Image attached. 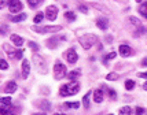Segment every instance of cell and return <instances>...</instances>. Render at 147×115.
Returning <instances> with one entry per match:
<instances>
[{"instance_id": "1", "label": "cell", "mask_w": 147, "mask_h": 115, "mask_svg": "<svg viewBox=\"0 0 147 115\" xmlns=\"http://www.w3.org/2000/svg\"><path fill=\"white\" fill-rule=\"evenodd\" d=\"M78 91H80V84H78L77 81H72L69 84H65L61 86V89H59V95L63 96V97H66V96H73V95H77Z\"/></svg>"}, {"instance_id": "2", "label": "cell", "mask_w": 147, "mask_h": 115, "mask_svg": "<svg viewBox=\"0 0 147 115\" xmlns=\"http://www.w3.org/2000/svg\"><path fill=\"white\" fill-rule=\"evenodd\" d=\"M96 41H98V37H96L95 34H91V33L84 34V36L80 37V44H81V47H83L84 49H89Z\"/></svg>"}, {"instance_id": "3", "label": "cell", "mask_w": 147, "mask_h": 115, "mask_svg": "<svg viewBox=\"0 0 147 115\" xmlns=\"http://www.w3.org/2000/svg\"><path fill=\"white\" fill-rule=\"evenodd\" d=\"M33 63H34L36 69L39 70V73H41V74H46L47 73V64L40 55H37V54L33 55Z\"/></svg>"}, {"instance_id": "4", "label": "cell", "mask_w": 147, "mask_h": 115, "mask_svg": "<svg viewBox=\"0 0 147 115\" xmlns=\"http://www.w3.org/2000/svg\"><path fill=\"white\" fill-rule=\"evenodd\" d=\"M33 32L36 33H40V34H44V33H56L62 29V26L56 25V26H43V28H39V26H33L32 28Z\"/></svg>"}, {"instance_id": "5", "label": "cell", "mask_w": 147, "mask_h": 115, "mask_svg": "<svg viewBox=\"0 0 147 115\" xmlns=\"http://www.w3.org/2000/svg\"><path fill=\"white\" fill-rule=\"evenodd\" d=\"M54 73H55V78L56 80H61V78H65L68 76V71H66V66L62 64V63H55L54 66Z\"/></svg>"}, {"instance_id": "6", "label": "cell", "mask_w": 147, "mask_h": 115, "mask_svg": "<svg viewBox=\"0 0 147 115\" xmlns=\"http://www.w3.org/2000/svg\"><path fill=\"white\" fill-rule=\"evenodd\" d=\"M7 6L11 14H17V12H19L22 10V3L19 0H8Z\"/></svg>"}, {"instance_id": "7", "label": "cell", "mask_w": 147, "mask_h": 115, "mask_svg": "<svg viewBox=\"0 0 147 115\" xmlns=\"http://www.w3.org/2000/svg\"><path fill=\"white\" fill-rule=\"evenodd\" d=\"M46 16L50 21H55L58 16V7L56 6H48L46 10Z\"/></svg>"}, {"instance_id": "8", "label": "cell", "mask_w": 147, "mask_h": 115, "mask_svg": "<svg viewBox=\"0 0 147 115\" xmlns=\"http://www.w3.org/2000/svg\"><path fill=\"white\" fill-rule=\"evenodd\" d=\"M118 51H120V55L122 58H128V56L132 55V48L129 45H126V44H121L120 48H118Z\"/></svg>"}, {"instance_id": "9", "label": "cell", "mask_w": 147, "mask_h": 115, "mask_svg": "<svg viewBox=\"0 0 147 115\" xmlns=\"http://www.w3.org/2000/svg\"><path fill=\"white\" fill-rule=\"evenodd\" d=\"M66 59H68V62H69L70 64H74V63L78 60L77 52H76L73 48H72V49H69V51H68V54H66Z\"/></svg>"}, {"instance_id": "10", "label": "cell", "mask_w": 147, "mask_h": 115, "mask_svg": "<svg viewBox=\"0 0 147 115\" xmlns=\"http://www.w3.org/2000/svg\"><path fill=\"white\" fill-rule=\"evenodd\" d=\"M30 73V64L28 59H23L22 60V78H28Z\"/></svg>"}, {"instance_id": "11", "label": "cell", "mask_w": 147, "mask_h": 115, "mask_svg": "<svg viewBox=\"0 0 147 115\" xmlns=\"http://www.w3.org/2000/svg\"><path fill=\"white\" fill-rule=\"evenodd\" d=\"M59 40H65V37H51L50 40H47V47L48 48H51V49H55L56 47H58V43H59Z\"/></svg>"}, {"instance_id": "12", "label": "cell", "mask_w": 147, "mask_h": 115, "mask_svg": "<svg viewBox=\"0 0 147 115\" xmlns=\"http://www.w3.org/2000/svg\"><path fill=\"white\" fill-rule=\"evenodd\" d=\"M96 25L101 30H106L109 28V19L107 18H98L96 19Z\"/></svg>"}, {"instance_id": "13", "label": "cell", "mask_w": 147, "mask_h": 115, "mask_svg": "<svg viewBox=\"0 0 147 115\" xmlns=\"http://www.w3.org/2000/svg\"><path fill=\"white\" fill-rule=\"evenodd\" d=\"M103 99H105V95H103V91H102V89L93 91V101H95V103H102Z\"/></svg>"}, {"instance_id": "14", "label": "cell", "mask_w": 147, "mask_h": 115, "mask_svg": "<svg viewBox=\"0 0 147 115\" xmlns=\"http://www.w3.org/2000/svg\"><path fill=\"white\" fill-rule=\"evenodd\" d=\"M3 49L7 52V55L11 58V59H15V52H17V49H14L13 47L10 45V44H3Z\"/></svg>"}, {"instance_id": "15", "label": "cell", "mask_w": 147, "mask_h": 115, "mask_svg": "<svg viewBox=\"0 0 147 115\" xmlns=\"http://www.w3.org/2000/svg\"><path fill=\"white\" fill-rule=\"evenodd\" d=\"M11 41H13V44L14 45H17V47H22L23 45V38L21 37V36H18V34H11Z\"/></svg>"}, {"instance_id": "16", "label": "cell", "mask_w": 147, "mask_h": 115, "mask_svg": "<svg viewBox=\"0 0 147 115\" xmlns=\"http://www.w3.org/2000/svg\"><path fill=\"white\" fill-rule=\"evenodd\" d=\"M17 88H18V85H17L15 81H10L6 84V93H14L17 91Z\"/></svg>"}, {"instance_id": "17", "label": "cell", "mask_w": 147, "mask_h": 115, "mask_svg": "<svg viewBox=\"0 0 147 115\" xmlns=\"http://www.w3.org/2000/svg\"><path fill=\"white\" fill-rule=\"evenodd\" d=\"M80 70H73V71H70V73H68V78H69L70 81H73V80H76V78H78L80 77Z\"/></svg>"}, {"instance_id": "18", "label": "cell", "mask_w": 147, "mask_h": 115, "mask_svg": "<svg viewBox=\"0 0 147 115\" xmlns=\"http://www.w3.org/2000/svg\"><path fill=\"white\" fill-rule=\"evenodd\" d=\"M25 19H26V14H23V12H21V14H18V15L11 18L13 22H22V21H25Z\"/></svg>"}, {"instance_id": "19", "label": "cell", "mask_w": 147, "mask_h": 115, "mask_svg": "<svg viewBox=\"0 0 147 115\" xmlns=\"http://www.w3.org/2000/svg\"><path fill=\"white\" fill-rule=\"evenodd\" d=\"M92 95V92H88L87 95H84V97H83V106L85 108H89V96Z\"/></svg>"}, {"instance_id": "20", "label": "cell", "mask_w": 147, "mask_h": 115, "mask_svg": "<svg viewBox=\"0 0 147 115\" xmlns=\"http://www.w3.org/2000/svg\"><path fill=\"white\" fill-rule=\"evenodd\" d=\"M40 108L44 110V111H48V110L51 108V103L47 101V100H41V101H40Z\"/></svg>"}, {"instance_id": "21", "label": "cell", "mask_w": 147, "mask_h": 115, "mask_svg": "<svg viewBox=\"0 0 147 115\" xmlns=\"http://www.w3.org/2000/svg\"><path fill=\"white\" fill-rule=\"evenodd\" d=\"M0 103L4 104V107H11V97H0Z\"/></svg>"}, {"instance_id": "22", "label": "cell", "mask_w": 147, "mask_h": 115, "mask_svg": "<svg viewBox=\"0 0 147 115\" xmlns=\"http://www.w3.org/2000/svg\"><path fill=\"white\" fill-rule=\"evenodd\" d=\"M139 12L144 16V18H147V3H143V4L140 6V7H139Z\"/></svg>"}, {"instance_id": "23", "label": "cell", "mask_w": 147, "mask_h": 115, "mask_svg": "<svg viewBox=\"0 0 147 115\" xmlns=\"http://www.w3.org/2000/svg\"><path fill=\"white\" fill-rule=\"evenodd\" d=\"M43 19H44V14H43L41 11H39V12L36 14V16L33 18V21H34V23H40L41 21H43Z\"/></svg>"}, {"instance_id": "24", "label": "cell", "mask_w": 147, "mask_h": 115, "mask_svg": "<svg viewBox=\"0 0 147 115\" xmlns=\"http://www.w3.org/2000/svg\"><path fill=\"white\" fill-rule=\"evenodd\" d=\"M63 106H65L66 108H78L80 107V103H78V101H73V103L69 101V103H65Z\"/></svg>"}, {"instance_id": "25", "label": "cell", "mask_w": 147, "mask_h": 115, "mask_svg": "<svg viewBox=\"0 0 147 115\" xmlns=\"http://www.w3.org/2000/svg\"><path fill=\"white\" fill-rule=\"evenodd\" d=\"M65 18H66L68 21H74V19H76V14H74L73 11H66V12H65Z\"/></svg>"}, {"instance_id": "26", "label": "cell", "mask_w": 147, "mask_h": 115, "mask_svg": "<svg viewBox=\"0 0 147 115\" xmlns=\"http://www.w3.org/2000/svg\"><path fill=\"white\" fill-rule=\"evenodd\" d=\"M133 88H135V81L128 80V81L125 82V89H126V91H132Z\"/></svg>"}, {"instance_id": "27", "label": "cell", "mask_w": 147, "mask_h": 115, "mask_svg": "<svg viewBox=\"0 0 147 115\" xmlns=\"http://www.w3.org/2000/svg\"><path fill=\"white\" fill-rule=\"evenodd\" d=\"M118 74H117V73H110V74H107V76H106V80H107V81H116V80H118Z\"/></svg>"}, {"instance_id": "28", "label": "cell", "mask_w": 147, "mask_h": 115, "mask_svg": "<svg viewBox=\"0 0 147 115\" xmlns=\"http://www.w3.org/2000/svg\"><path fill=\"white\" fill-rule=\"evenodd\" d=\"M120 114H132V108L129 106H125V107L120 108Z\"/></svg>"}, {"instance_id": "29", "label": "cell", "mask_w": 147, "mask_h": 115, "mask_svg": "<svg viewBox=\"0 0 147 115\" xmlns=\"http://www.w3.org/2000/svg\"><path fill=\"white\" fill-rule=\"evenodd\" d=\"M41 1H43V0H28V4H29L32 8H34V7H37Z\"/></svg>"}, {"instance_id": "30", "label": "cell", "mask_w": 147, "mask_h": 115, "mask_svg": "<svg viewBox=\"0 0 147 115\" xmlns=\"http://www.w3.org/2000/svg\"><path fill=\"white\" fill-rule=\"evenodd\" d=\"M129 22H131L132 25H135V26H138V28L142 25V23H140V21L136 18V16H129Z\"/></svg>"}, {"instance_id": "31", "label": "cell", "mask_w": 147, "mask_h": 115, "mask_svg": "<svg viewBox=\"0 0 147 115\" xmlns=\"http://www.w3.org/2000/svg\"><path fill=\"white\" fill-rule=\"evenodd\" d=\"M8 69V63L4 59H0V70H7Z\"/></svg>"}, {"instance_id": "32", "label": "cell", "mask_w": 147, "mask_h": 115, "mask_svg": "<svg viewBox=\"0 0 147 115\" xmlns=\"http://www.w3.org/2000/svg\"><path fill=\"white\" fill-rule=\"evenodd\" d=\"M92 6H93L95 8H96V10H101V11H103V12H107V11H109L107 8H105L103 6H101V4H96V3H93Z\"/></svg>"}, {"instance_id": "33", "label": "cell", "mask_w": 147, "mask_h": 115, "mask_svg": "<svg viewBox=\"0 0 147 115\" xmlns=\"http://www.w3.org/2000/svg\"><path fill=\"white\" fill-rule=\"evenodd\" d=\"M114 58H116V52H110V54H109L107 56L103 59V60H105V63H107V60H110V59H114Z\"/></svg>"}, {"instance_id": "34", "label": "cell", "mask_w": 147, "mask_h": 115, "mask_svg": "<svg viewBox=\"0 0 147 115\" xmlns=\"http://www.w3.org/2000/svg\"><path fill=\"white\" fill-rule=\"evenodd\" d=\"M28 45L30 47L33 51H39V45H37L36 43H33V41H29V43H28Z\"/></svg>"}, {"instance_id": "35", "label": "cell", "mask_w": 147, "mask_h": 115, "mask_svg": "<svg viewBox=\"0 0 147 115\" xmlns=\"http://www.w3.org/2000/svg\"><path fill=\"white\" fill-rule=\"evenodd\" d=\"M146 32H147V29H146V28L140 25V26H139V32H138V33H135V36H139V34H144Z\"/></svg>"}, {"instance_id": "36", "label": "cell", "mask_w": 147, "mask_h": 115, "mask_svg": "<svg viewBox=\"0 0 147 115\" xmlns=\"http://www.w3.org/2000/svg\"><path fill=\"white\" fill-rule=\"evenodd\" d=\"M78 10H80L83 14H87V12H88V8L85 7L84 4H80V6H78Z\"/></svg>"}, {"instance_id": "37", "label": "cell", "mask_w": 147, "mask_h": 115, "mask_svg": "<svg viewBox=\"0 0 147 115\" xmlns=\"http://www.w3.org/2000/svg\"><path fill=\"white\" fill-rule=\"evenodd\" d=\"M22 55H23V51H22V49H17V52H15V59H21V58H22Z\"/></svg>"}, {"instance_id": "38", "label": "cell", "mask_w": 147, "mask_h": 115, "mask_svg": "<svg viewBox=\"0 0 147 115\" xmlns=\"http://www.w3.org/2000/svg\"><path fill=\"white\" fill-rule=\"evenodd\" d=\"M109 96L111 97L113 100H116L117 99V96H116V92L113 91V89H109Z\"/></svg>"}, {"instance_id": "39", "label": "cell", "mask_w": 147, "mask_h": 115, "mask_svg": "<svg viewBox=\"0 0 147 115\" xmlns=\"http://www.w3.org/2000/svg\"><path fill=\"white\" fill-rule=\"evenodd\" d=\"M144 112H146V110H144V108H142V107L136 108V114H144Z\"/></svg>"}, {"instance_id": "40", "label": "cell", "mask_w": 147, "mask_h": 115, "mask_svg": "<svg viewBox=\"0 0 147 115\" xmlns=\"http://www.w3.org/2000/svg\"><path fill=\"white\" fill-rule=\"evenodd\" d=\"M8 32V28L7 26H1V29H0V33H3V34H6Z\"/></svg>"}, {"instance_id": "41", "label": "cell", "mask_w": 147, "mask_h": 115, "mask_svg": "<svg viewBox=\"0 0 147 115\" xmlns=\"http://www.w3.org/2000/svg\"><path fill=\"white\" fill-rule=\"evenodd\" d=\"M142 66L147 67V58H143V59H142Z\"/></svg>"}, {"instance_id": "42", "label": "cell", "mask_w": 147, "mask_h": 115, "mask_svg": "<svg viewBox=\"0 0 147 115\" xmlns=\"http://www.w3.org/2000/svg\"><path fill=\"white\" fill-rule=\"evenodd\" d=\"M138 76H139L140 78H147V71H146V73H139Z\"/></svg>"}, {"instance_id": "43", "label": "cell", "mask_w": 147, "mask_h": 115, "mask_svg": "<svg viewBox=\"0 0 147 115\" xmlns=\"http://www.w3.org/2000/svg\"><path fill=\"white\" fill-rule=\"evenodd\" d=\"M4 6H6V1H1V0H0V10L4 7Z\"/></svg>"}, {"instance_id": "44", "label": "cell", "mask_w": 147, "mask_h": 115, "mask_svg": "<svg viewBox=\"0 0 147 115\" xmlns=\"http://www.w3.org/2000/svg\"><path fill=\"white\" fill-rule=\"evenodd\" d=\"M143 91H146V92H147V82H146V84H143Z\"/></svg>"}, {"instance_id": "45", "label": "cell", "mask_w": 147, "mask_h": 115, "mask_svg": "<svg viewBox=\"0 0 147 115\" xmlns=\"http://www.w3.org/2000/svg\"><path fill=\"white\" fill-rule=\"evenodd\" d=\"M106 40H107V43H111V36H107V38H106Z\"/></svg>"}, {"instance_id": "46", "label": "cell", "mask_w": 147, "mask_h": 115, "mask_svg": "<svg viewBox=\"0 0 147 115\" xmlns=\"http://www.w3.org/2000/svg\"><path fill=\"white\" fill-rule=\"evenodd\" d=\"M136 1H138V3H142V1H143V0H136Z\"/></svg>"}]
</instances>
